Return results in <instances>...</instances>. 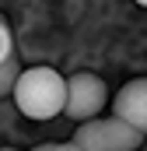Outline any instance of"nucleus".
Masks as SVG:
<instances>
[{
	"label": "nucleus",
	"mask_w": 147,
	"mask_h": 151,
	"mask_svg": "<svg viewBox=\"0 0 147 151\" xmlns=\"http://www.w3.org/2000/svg\"><path fill=\"white\" fill-rule=\"evenodd\" d=\"M109 102V91H105V81L91 70H77V74L67 77V106H63V116L74 119V123H84L91 116L102 113V106Z\"/></svg>",
	"instance_id": "7ed1b4c3"
},
{
	"label": "nucleus",
	"mask_w": 147,
	"mask_h": 151,
	"mask_svg": "<svg viewBox=\"0 0 147 151\" xmlns=\"http://www.w3.org/2000/svg\"><path fill=\"white\" fill-rule=\"evenodd\" d=\"M18 74H21V63H18V56H11L7 63H0V99L14 91V81H18Z\"/></svg>",
	"instance_id": "39448f33"
},
{
	"label": "nucleus",
	"mask_w": 147,
	"mask_h": 151,
	"mask_svg": "<svg viewBox=\"0 0 147 151\" xmlns=\"http://www.w3.org/2000/svg\"><path fill=\"white\" fill-rule=\"evenodd\" d=\"M18 113L28 116V119H53V116H63L67 106V77L60 74L56 67H25L18 81H14V91H11Z\"/></svg>",
	"instance_id": "f257e3e1"
},
{
	"label": "nucleus",
	"mask_w": 147,
	"mask_h": 151,
	"mask_svg": "<svg viewBox=\"0 0 147 151\" xmlns=\"http://www.w3.org/2000/svg\"><path fill=\"white\" fill-rule=\"evenodd\" d=\"M14 56V39H11V28H7V21L0 18V63H7Z\"/></svg>",
	"instance_id": "423d86ee"
},
{
	"label": "nucleus",
	"mask_w": 147,
	"mask_h": 151,
	"mask_svg": "<svg viewBox=\"0 0 147 151\" xmlns=\"http://www.w3.org/2000/svg\"><path fill=\"white\" fill-rule=\"evenodd\" d=\"M112 113L147 134V77H133L119 88V95L112 99Z\"/></svg>",
	"instance_id": "20e7f679"
},
{
	"label": "nucleus",
	"mask_w": 147,
	"mask_h": 151,
	"mask_svg": "<svg viewBox=\"0 0 147 151\" xmlns=\"http://www.w3.org/2000/svg\"><path fill=\"white\" fill-rule=\"evenodd\" d=\"M137 4H140V7H147V0H137Z\"/></svg>",
	"instance_id": "0eeeda50"
},
{
	"label": "nucleus",
	"mask_w": 147,
	"mask_h": 151,
	"mask_svg": "<svg viewBox=\"0 0 147 151\" xmlns=\"http://www.w3.org/2000/svg\"><path fill=\"white\" fill-rule=\"evenodd\" d=\"M144 137L147 134H140L123 116H112V119L91 116L74 130V148H81V151H137L144 144Z\"/></svg>",
	"instance_id": "f03ea898"
}]
</instances>
